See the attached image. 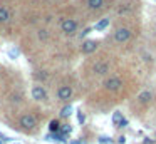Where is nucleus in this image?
Masks as SVG:
<instances>
[{"instance_id": "f257e3e1", "label": "nucleus", "mask_w": 156, "mask_h": 144, "mask_svg": "<svg viewBox=\"0 0 156 144\" xmlns=\"http://www.w3.org/2000/svg\"><path fill=\"white\" fill-rule=\"evenodd\" d=\"M61 29L64 33H67V35H71V33H74L76 30H77V22H76L74 19H64L61 23Z\"/></svg>"}, {"instance_id": "f03ea898", "label": "nucleus", "mask_w": 156, "mask_h": 144, "mask_svg": "<svg viewBox=\"0 0 156 144\" xmlns=\"http://www.w3.org/2000/svg\"><path fill=\"white\" fill-rule=\"evenodd\" d=\"M20 126L24 127V129H34V127L37 126V119H35V116H32V114H24V116L20 117Z\"/></svg>"}, {"instance_id": "7ed1b4c3", "label": "nucleus", "mask_w": 156, "mask_h": 144, "mask_svg": "<svg viewBox=\"0 0 156 144\" xmlns=\"http://www.w3.org/2000/svg\"><path fill=\"white\" fill-rule=\"evenodd\" d=\"M129 37H131V30L129 29H118L114 32L116 42H126V40H129Z\"/></svg>"}, {"instance_id": "20e7f679", "label": "nucleus", "mask_w": 156, "mask_h": 144, "mask_svg": "<svg viewBox=\"0 0 156 144\" xmlns=\"http://www.w3.org/2000/svg\"><path fill=\"white\" fill-rule=\"evenodd\" d=\"M121 86H122V82L119 77H111V79H108L104 82V87L108 90H118V89H121Z\"/></svg>"}, {"instance_id": "39448f33", "label": "nucleus", "mask_w": 156, "mask_h": 144, "mask_svg": "<svg viewBox=\"0 0 156 144\" xmlns=\"http://www.w3.org/2000/svg\"><path fill=\"white\" fill-rule=\"evenodd\" d=\"M32 97L35 100H45L47 99V92H45V89L42 86H34L32 87Z\"/></svg>"}, {"instance_id": "423d86ee", "label": "nucleus", "mask_w": 156, "mask_h": 144, "mask_svg": "<svg viewBox=\"0 0 156 144\" xmlns=\"http://www.w3.org/2000/svg\"><path fill=\"white\" fill-rule=\"evenodd\" d=\"M57 97L61 100H69L72 97V89L69 86H62L61 89L57 90Z\"/></svg>"}, {"instance_id": "0eeeda50", "label": "nucleus", "mask_w": 156, "mask_h": 144, "mask_svg": "<svg viewBox=\"0 0 156 144\" xmlns=\"http://www.w3.org/2000/svg\"><path fill=\"white\" fill-rule=\"evenodd\" d=\"M92 72L98 74V76H104V74L109 72V64L108 62H98L92 67Z\"/></svg>"}, {"instance_id": "6e6552de", "label": "nucleus", "mask_w": 156, "mask_h": 144, "mask_svg": "<svg viewBox=\"0 0 156 144\" xmlns=\"http://www.w3.org/2000/svg\"><path fill=\"white\" fill-rule=\"evenodd\" d=\"M96 49H98V44H96L94 40H86V42L82 44V52L84 54H92Z\"/></svg>"}, {"instance_id": "1a4fd4ad", "label": "nucleus", "mask_w": 156, "mask_h": 144, "mask_svg": "<svg viewBox=\"0 0 156 144\" xmlns=\"http://www.w3.org/2000/svg\"><path fill=\"white\" fill-rule=\"evenodd\" d=\"M10 22V12L7 7H0V23H7Z\"/></svg>"}, {"instance_id": "9d476101", "label": "nucleus", "mask_w": 156, "mask_h": 144, "mask_svg": "<svg viewBox=\"0 0 156 144\" xmlns=\"http://www.w3.org/2000/svg\"><path fill=\"white\" fill-rule=\"evenodd\" d=\"M87 7L91 10H99L104 7V0H87Z\"/></svg>"}, {"instance_id": "9b49d317", "label": "nucleus", "mask_w": 156, "mask_h": 144, "mask_svg": "<svg viewBox=\"0 0 156 144\" xmlns=\"http://www.w3.org/2000/svg\"><path fill=\"white\" fill-rule=\"evenodd\" d=\"M151 99H153V94L149 92V90H144V92H141V94H139V102H143V104L149 102Z\"/></svg>"}, {"instance_id": "f8f14e48", "label": "nucleus", "mask_w": 156, "mask_h": 144, "mask_svg": "<svg viewBox=\"0 0 156 144\" xmlns=\"http://www.w3.org/2000/svg\"><path fill=\"white\" fill-rule=\"evenodd\" d=\"M49 129H51V132H52V134L59 132V131H61V124H59V121H57V119L51 121V124H49Z\"/></svg>"}, {"instance_id": "ddd939ff", "label": "nucleus", "mask_w": 156, "mask_h": 144, "mask_svg": "<svg viewBox=\"0 0 156 144\" xmlns=\"http://www.w3.org/2000/svg\"><path fill=\"white\" fill-rule=\"evenodd\" d=\"M108 25H109V19H104V20H101V22L96 23L94 29H96V30H102V29H106Z\"/></svg>"}, {"instance_id": "4468645a", "label": "nucleus", "mask_w": 156, "mask_h": 144, "mask_svg": "<svg viewBox=\"0 0 156 144\" xmlns=\"http://www.w3.org/2000/svg\"><path fill=\"white\" fill-rule=\"evenodd\" d=\"M34 77H35L37 80H45L49 76H47V72H45V70H39V72L34 74Z\"/></svg>"}, {"instance_id": "2eb2a0df", "label": "nucleus", "mask_w": 156, "mask_h": 144, "mask_svg": "<svg viewBox=\"0 0 156 144\" xmlns=\"http://www.w3.org/2000/svg\"><path fill=\"white\" fill-rule=\"evenodd\" d=\"M71 112H72V107H71V106H66V107H62L61 116H62V117H69V116H71Z\"/></svg>"}, {"instance_id": "dca6fc26", "label": "nucleus", "mask_w": 156, "mask_h": 144, "mask_svg": "<svg viewBox=\"0 0 156 144\" xmlns=\"http://www.w3.org/2000/svg\"><path fill=\"white\" fill-rule=\"evenodd\" d=\"M122 119H124V117H122V116H121V112H114V116H112V122H114V124H116V126H118V124H119V122H121V121H122Z\"/></svg>"}, {"instance_id": "f3484780", "label": "nucleus", "mask_w": 156, "mask_h": 144, "mask_svg": "<svg viewBox=\"0 0 156 144\" xmlns=\"http://www.w3.org/2000/svg\"><path fill=\"white\" fill-rule=\"evenodd\" d=\"M69 132H71V126H67V124H66L64 127H61V134H62V136H67Z\"/></svg>"}, {"instance_id": "a211bd4d", "label": "nucleus", "mask_w": 156, "mask_h": 144, "mask_svg": "<svg viewBox=\"0 0 156 144\" xmlns=\"http://www.w3.org/2000/svg\"><path fill=\"white\" fill-rule=\"evenodd\" d=\"M39 39H41V40L47 39V30H39Z\"/></svg>"}, {"instance_id": "6ab92c4d", "label": "nucleus", "mask_w": 156, "mask_h": 144, "mask_svg": "<svg viewBox=\"0 0 156 144\" xmlns=\"http://www.w3.org/2000/svg\"><path fill=\"white\" fill-rule=\"evenodd\" d=\"M99 142H101V144H108V142H111V137L102 136V137H99Z\"/></svg>"}, {"instance_id": "aec40b11", "label": "nucleus", "mask_w": 156, "mask_h": 144, "mask_svg": "<svg viewBox=\"0 0 156 144\" xmlns=\"http://www.w3.org/2000/svg\"><path fill=\"white\" fill-rule=\"evenodd\" d=\"M9 55H10V57H12V59H15V57H17V55H19V49H12V50H10V52H9Z\"/></svg>"}, {"instance_id": "412c9836", "label": "nucleus", "mask_w": 156, "mask_h": 144, "mask_svg": "<svg viewBox=\"0 0 156 144\" xmlns=\"http://www.w3.org/2000/svg\"><path fill=\"white\" fill-rule=\"evenodd\" d=\"M126 126H128V121H126V119H122L121 122L118 124V127H126Z\"/></svg>"}, {"instance_id": "4be33fe9", "label": "nucleus", "mask_w": 156, "mask_h": 144, "mask_svg": "<svg viewBox=\"0 0 156 144\" xmlns=\"http://www.w3.org/2000/svg\"><path fill=\"white\" fill-rule=\"evenodd\" d=\"M77 119H79V122L82 124V122H84V114H82V112H79V114H77Z\"/></svg>"}, {"instance_id": "5701e85b", "label": "nucleus", "mask_w": 156, "mask_h": 144, "mask_svg": "<svg viewBox=\"0 0 156 144\" xmlns=\"http://www.w3.org/2000/svg\"><path fill=\"white\" fill-rule=\"evenodd\" d=\"M0 141H10V137L4 136V134H0Z\"/></svg>"}, {"instance_id": "b1692460", "label": "nucleus", "mask_w": 156, "mask_h": 144, "mask_svg": "<svg viewBox=\"0 0 156 144\" xmlns=\"http://www.w3.org/2000/svg\"><path fill=\"white\" fill-rule=\"evenodd\" d=\"M89 32H91V29H86V30H84V32H81V37H84V35H87V33H89Z\"/></svg>"}, {"instance_id": "393cba45", "label": "nucleus", "mask_w": 156, "mask_h": 144, "mask_svg": "<svg viewBox=\"0 0 156 144\" xmlns=\"http://www.w3.org/2000/svg\"><path fill=\"white\" fill-rule=\"evenodd\" d=\"M144 144H153V141H151V139H148V137H146V139H144Z\"/></svg>"}, {"instance_id": "a878e982", "label": "nucleus", "mask_w": 156, "mask_h": 144, "mask_svg": "<svg viewBox=\"0 0 156 144\" xmlns=\"http://www.w3.org/2000/svg\"><path fill=\"white\" fill-rule=\"evenodd\" d=\"M71 144H82V142H81V141H72Z\"/></svg>"}, {"instance_id": "bb28decb", "label": "nucleus", "mask_w": 156, "mask_h": 144, "mask_svg": "<svg viewBox=\"0 0 156 144\" xmlns=\"http://www.w3.org/2000/svg\"><path fill=\"white\" fill-rule=\"evenodd\" d=\"M0 144H2V141H0Z\"/></svg>"}, {"instance_id": "cd10ccee", "label": "nucleus", "mask_w": 156, "mask_h": 144, "mask_svg": "<svg viewBox=\"0 0 156 144\" xmlns=\"http://www.w3.org/2000/svg\"><path fill=\"white\" fill-rule=\"evenodd\" d=\"M14 144H15V142H14Z\"/></svg>"}]
</instances>
